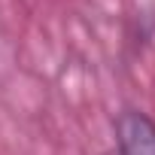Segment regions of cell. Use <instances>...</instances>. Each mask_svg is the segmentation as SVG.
I'll return each mask as SVG.
<instances>
[{
	"instance_id": "7a4b0ae2",
	"label": "cell",
	"mask_w": 155,
	"mask_h": 155,
	"mask_svg": "<svg viewBox=\"0 0 155 155\" xmlns=\"http://www.w3.org/2000/svg\"><path fill=\"white\" fill-rule=\"evenodd\" d=\"M110 155H116V152H110Z\"/></svg>"
},
{
	"instance_id": "6da1fadb",
	"label": "cell",
	"mask_w": 155,
	"mask_h": 155,
	"mask_svg": "<svg viewBox=\"0 0 155 155\" xmlns=\"http://www.w3.org/2000/svg\"><path fill=\"white\" fill-rule=\"evenodd\" d=\"M116 155H155V119L143 110H122L113 119Z\"/></svg>"
}]
</instances>
